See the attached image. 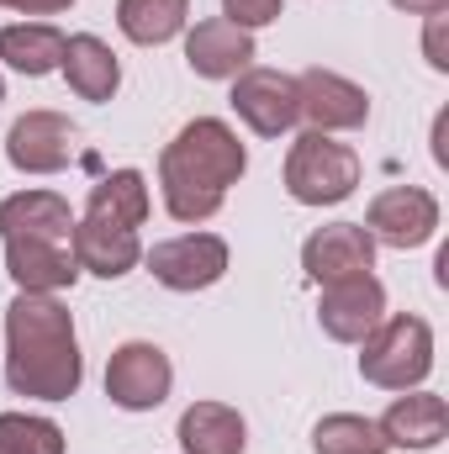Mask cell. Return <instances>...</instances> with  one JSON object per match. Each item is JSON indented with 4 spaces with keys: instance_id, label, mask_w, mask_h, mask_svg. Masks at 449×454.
Segmentation results:
<instances>
[{
    "instance_id": "cell-24",
    "label": "cell",
    "mask_w": 449,
    "mask_h": 454,
    "mask_svg": "<svg viewBox=\"0 0 449 454\" xmlns=\"http://www.w3.org/2000/svg\"><path fill=\"white\" fill-rule=\"evenodd\" d=\"M0 454H64V428L27 412H0Z\"/></svg>"
},
{
    "instance_id": "cell-25",
    "label": "cell",
    "mask_w": 449,
    "mask_h": 454,
    "mask_svg": "<svg viewBox=\"0 0 449 454\" xmlns=\"http://www.w3.org/2000/svg\"><path fill=\"white\" fill-rule=\"evenodd\" d=\"M286 16V0H223V21L254 32V27H270Z\"/></svg>"
},
{
    "instance_id": "cell-3",
    "label": "cell",
    "mask_w": 449,
    "mask_h": 454,
    "mask_svg": "<svg viewBox=\"0 0 449 454\" xmlns=\"http://www.w3.org/2000/svg\"><path fill=\"white\" fill-rule=\"evenodd\" d=\"M359 375L381 391H418L434 370V328L413 312L381 317V328L359 343Z\"/></svg>"
},
{
    "instance_id": "cell-1",
    "label": "cell",
    "mask_w": 449,
    "mask_h": 454,
    "mask_svg": "<svg viewBox=\"0 0 449 454\" xmlns=\"http://www.w3.org/2000/svg\"><path fill=\"white\" fill-rule=\"evenodd\" d=\"M5 380L16 396L69 402L85 380V359L75 339V317L59 296L16 291L5 307Z\"/></svg>"
},
{
    "instance_id": "cell-19",
    "label": "cell",
    "mask_w": 449,
    "mask_h": 454,
    "mask_svg": "<svg viewBox=\"0 0 449 454\" xmlns=\"http://www.w3.org/2000/svg\"><path fill=\"white\" fill-rule=\"evenodd\" d=\"M180 450L185 454H243L248 450V428L238 418V407L227 402H196L180 412Z\"/></svg>"
},
{
    "instance_id": "cell-13",
    "label": "cell",
    "mask_w": 449,
    "mask_h": 454,
    "mask_svg": "<svg viewBox=\"0 0 449 454\" xmlns=\"http://www.w3.org/2000/svg\"><path fill=\"white\" fill-rule=\"evenodd\" d=\"M5 270L16 291L32 296H59L80 280V259L69 243H43V238H5Z\"/></svg>"
},
{
    "instance_id": "cell-5",
    "label": "cell",
    "mask_w": 449,
    "mask_h": 454,
    "mask_svg": "<svg viewBox=\"0 0 449 454\" xmlns=\"http://www.w3.org/2000/svg\"><path fill=\"white\" fill-rule=\"evenodd\" d=\"M169 386H175V364H169V354L159 343L132 339V343H122V348H112V359H106V396L122 412H154V407H164Z\"/></svg>"
},
{
    "instance_id": "cell-6",
    "label": "cell",
    "mask_w": 449,
    "mask_h": 454,
    "mask_svg": "<svg viewBox=\"0 0 449 454\" xmlns=\"http://www.w3.org/2000/svg\"><path fill=\"white\" fill-rule=\"evenodd\" d=\"M296 121H307V132H354L370 121V96L343 80L334 69H302L296 74Z\"/></svg>"
},
{
    "instance_id": "cell-26",
    "label": "cell",
    "mask_w": 449,
    "mask_h": 454,
    "mask_svg": "<svg viewBox=\"0 0 449 454\" xmlns=\"http://www.w3.org/2000/svg\"><path fill=\"white\" fill-rule=\"evenodd\" d=\"M423 53H429V64L445 74L449 69V53H445V11L439 16H429V37H423Z\"/></svg>"
},
{
    "instance_id": "cell-20",
    "label": "cell",
    "mask_w": 449,
    "mask_h": 454,
    "mask_svg": "<svg viewBox=\"0 0 449 454\" xmlns=\"http://www.w3.org/2000/svg\"><path fill=\"white\" fill-rule=\"evenodd\" d=\"M64 48L69 37L48 21H16V27H0V59L16 69V74H53L64 64Z\"/></svg>"
},
{
    "instance_id": "cell-12",
    "label": "cell",
    "mask_w": 449,
    "mask_h": 454,
    "mask_svg": "<svg viewBox=\"0 0 449 454\" xmlns=\"http://www.w3.org/2000/svg\"><path fill=\"white\" fill-rule=\"evenodd\" d=\"M302 270H307V280H318V286H338V280L370 275V270H375V238L359 223L318 227V232L302 243Z\"/></svg>"
},
{
    "instance_id": "cell-7",
    "label": "cell",
    "mask_w": 449,
    "mask_h": 454,
    "mask_svg": "<svg viewBox=\"0 0 449 454\" xmlns=\"http://www.w3.org/2000/svg\"><path fill=\"white\" fill-rule=\"evenodd\" d=\"M75 143H80V127L64 112H27L5 132V159L21 175H59L75 164Z\"/></svg>"
},
{
    "instance_id": "cell-21",
    "label": "cell",
    "mask_w": 449,
    "mask_h": 454,
    "mask_svg": "<svg viewBox=\"0 0 449 454\" xmlns=\"http://www.w3.org/2000/svg\"><path fill=\"white\" fill-rule=\"evenodd\" d=\"M191 0H116V27L138 48H159L185 32Z\"/></svg>"
},
{
    "instance_id": "cell-11",
    "label": "cell",
    "mask_w": 449,
    "mask_h": 454,
    "mask_svg": "<svg viewBox=\"0 0 449 454\" xmlns=\"http://www.w3.org/2000/svg\"><path fill=\"white\" fill-rule=\"evenodd\" d=\"M386 317V286L375 275H354V280H338L323 286V301H318V323L323 333L338 343H365Z\"/></svg>"
},
{
    "instance_id": "cell-23",
    "label": "cell",
    "mask_w": 449,
    "mask_h": 454,
    "mask_svg": "<svg viewBox=\"0 0 449 454\" xmlns=\"http://www.w3.org/2000/svg\"><path fill=\"white\" fill-rule=\"evenodd\" d=\"M312 450L318 454H386L391 444L381 439V428L359 412H328L312 428Z\"/></svg>"
},
{
    "instance_id": "cell-22",
    "label": "cell",
    "mask_w": 449,
    "mask_h": 454,
    "mask_svg": "<svg viewBox=\"0 0 449 454\" xmlns=\"http://www.w3.org/2000/svg\"><path fill=\"white\" fill-rule=\"evenodd\" d=\"M85 217H101V223L116 227H143L148 223V180L138 169H112L106 180L91 185Z\"/></svg>"
},
{
    "instance_id": "cell-8",
    "label": "cell",
    "mask_w": 449,
    "mask_h": 454,
    "mask_svg": "<svg viewBox=\"0 0 449 454\" xmlns=\"http://www.w3.org/2000/svg\"><path fill=\"white\" fill-rule=\"evenodd\" d=\"M148 270L164 291H207L227 275V243L217 232H180L148 248Z\"/></svg>"
},
{
    "instance_id": "cell-15",
    "label": "cell",
    "mask_w": 449,
    "mask_h": 454,
    "mask_svg": "<svg viewBox=\"0 0 449 454\" xmlns=\"http://www.w3.org/2000/svg\"><path fill=\"white\" fill-rule=\"evenodd\" d=\"M0 238H43L75 248V212L53 191H16L0 201Z\"/></svg>"
},
{
    "instance_id": "cell-30",
    "label": "cell",
    "mask_w": 449,
    "mask_h": 454,
    "mask_svg": "<svg viewBox=\"0 0 449 454\" xmlns=\"http://www.w3.org/2000/svg\"><path fill=\"white\" fill-rule=\"evenodd\" d=\"M0 5H5V0H0Z\"/></svg>"
},
{
    "instance_id": "cell-14",
    "label": "cell",
    "mask_w": 449,
    "mask_h": 454,
    "mask_svg": "<svg viewBox=\"0 0 449 454\" xmlns=\"http://www.w3.org/2000/svg\"><path fill=\"white\" fill-rule=\"evenodd\" d=\"M185 64H191L201 80H238V74L254 64V37H248L243 27L223 21V16L196 21V32L185 37Z\"/></svg>"
},
{
    "instance_id": "cell-16",
    "label": "cell",
    "mask_w": 449,
    "mask_h": 454,
    "mask_svg": "<svg viewBox=\"0 0 449 454\" xmlns=\"http://www.w3.org/2000/svg\"><path fill=\"white\" fill-rule=\"evenodd\" d=\"M375 428H381V439L391 450H434L449 434V407L434 391H407V396H397L386 407V418Z\"/></svg>"
},
{
    "instance_id": "cell-29",
    "label": "cell",
    "mask_w": 449,
    "mask_h": 454,
    "mask_svg": "<svg viewBox=\"0 0 449 454\" xmlns=\"http://www.w3.org/2000/svg\"><path fill=\"white\" fill-rule=\"evenodd\" d=\"M0 101H5V80H0Z\"/></svg>"
},
{
    "instance_id": "cell-27",
    "label": "cell",
    "mask_w": 449,
    "mask_h": 454,
    "mask_svg": "<svg viewBox=\"0 0 449 454\" xmlns=\"http://www.w3.org/2000/svg\"><path fill=\"white\" fill-rule=\"evenodd\" d=\"M11 11H21V16H53V11H69L75 0H5Z\"/></svg>"
},
{
    "instance_id": "cell-17",
    "label": "cell",
    "mask_w": 449,
    "mask_h": 454,
    "mask_svg": "<svg viewBox=\"0 0 449 454\" xmlns=\"http://www.w3.org/2000/svg\"><path fill=\"white\" fill-rule=\"evenodd\" d=\"M75 259H80V270H91V275H101V280H122V275L143 259L138 227L80 217V223H75Z\"/></svg>"
},
{
    "instance_id": "cell-18",
    "label": "cell",
    "mask_w": 449,
    "mask_h": 454,
    "mask_svg": "<svg viewBox=\"0 0 449 454\" xmlns=\"http://www.w3.org/2000/svg\"><path fill=\"white\" fill-rule=\"evenodd\" d=\"M59 69H64V80H69V90H75L80 101H112L116 85H122V64H116V53L96 37V32L69 37Z\"/></svg>"
},
{
    "instance_id": "cell-28",
    "label": "cell",
    "mask_w": 449,
    "mask_h": 454,
    "mask_svg": "<svg viewBox=\"0 0 449 454\" xmlns=\"http://www.w3.org/2000/svg\"><path fill=\"white\" fill-rule=\"evenodd\" d=\"M397 11H407V16H439V11H449V0H391Z\"/></svg>"
},
{
    "instance_id": "cell-4",
    "label": "cell",
    "mask_w": 449,
    "mask_h": 454,
    "mask_svg": "<svg viewBox=\"0 0 449 454\" xmlns=\"http://www.w3.org/2000/svg\"><path fill=\"white\" fill-rule=\"evenodd\" d=\"M359 185V153L328 132H302L286 153V191L302 207H338Z\"/></svg>"
},
{
    "instance_id": "cell-2",
    "label": "cell",
    "mask_w": 449,
    "mask_h": 454,
    "mask_svg": "<svg viewBox=\"0 0 449 454\" xmlns=\"http://www.w3.org/2000/svg\"><path fill=\"white\" fill-rule=\"evenodd\" d=\"M248 169V153L238 143V132L217 116H196L175 132V143L159 153V191H164V212L175 223H207L217 217L227 201V185H238V175Z\"/></svg>"
},
{
    "instance_id": "cell-10",
    "label": "cell",
    "mask_w": 449,
    "mask_h": 454,
    "mask_svg": "<svg viewBox=\"0 0 449 454\" xmlns=\"http://www.w3.org/2000/svg\"><path fill=\"white\" fill-rule=\"evenodd\" d=\"M232 112L248 121V132L259 137H280L296 127V80L280 74V69H259L248 64L238 80H232Z\"/></svg>"
},
{
    "instance_id": "cell-9",
    "label": "cell",
    "mask_w": 449,
    "mask_h": 454,
    "mask_svg": "<svg viewBox=\"0 0 449 454\" xmlns=\"http://www.w3.org/2000/svg\"><path fill=\"white\" fill-rule=\"evenodd\" d=\"M365 232L375 238V243H386V248H423L434 232H439V201L423 191V185H391V191H381L375 201H370V212H365Z\"/></svg>"
}]
</instances>
